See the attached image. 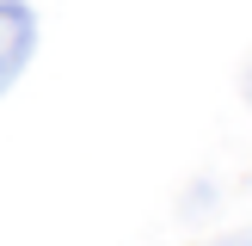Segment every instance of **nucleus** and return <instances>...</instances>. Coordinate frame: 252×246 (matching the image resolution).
Returning a JSON list of instances; mask_svg holds the SVG:
<instances>
[{
    "mask_svg": "<svg viewBox=\"0 0 252 246\" xmlns=\"http://www.w3.org/2000/svg\"><path fill=\"white\" fill-rule=\"evenodd\" d=\"M31 56H37V12L25 0H0V98L25 80Z\"/></svg>",
    "mask_w": 252,
    "mask_h": 246,
    "instance_id": "f257e3e1",
    "label": "nucleus"
},
{
    "mask_svg": "<svg viewBox=\"0 0 252 246\" xmlns=\"http://www.w3.org/2000/svg\"><path fill=\"white\" fill-rule=\"evenodd\" d=\"M209 246H252V228H240V234H221V240H209Z\"/></svg>",
    "mask_w": 252,
    "mask_h": 246,
    "instance_id": "f03ea898",
    "label": "nucleus"
},
{
    "mask_svg": "<svg viewBox=\"0 0 252 246\" xmlns=\"http://www.w3.org/2000/svg\"><path fill=\"white\" fill-rule=\"evenodd\" d=\"M240 86H246V105H252V62H246V80H240Z\"/></svg>",
    "mask_w": 252,
    "mask_h": 246,
    "instance_id": "7ed1b4c3",
    "label": "nucleus"
}]
</instances>
